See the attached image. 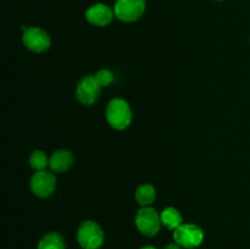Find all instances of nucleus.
<instances>
[{"instance_id":"obj_3","label":"nucleus","mask_w":250,"mask_h":249,"mask_svg":"<svg viewBox=\"0 0 250 249\" xmlns=\"http://www.w3.org/2000/svg\"><path fill=\"white\" fill-rule=\"evenodd\" d=\"M77 239L82 248L98 249L104 242V233L97 222L84 221L78 228Z\"/></svg>"},{"instance_id":"obj_4","label":"nucleus","mask_w":250,"mask_h":249,"mask_svg":"<svg viewBox=\"0 0 250 249\" xmlns=\"http://www.w3.org/2000/svg\"><path fill=\"white\" fill-rule=\"evenodd\" d=\"M173 238L177 244L185 248L193 249L200 246L204 239V232L199 226L193 224H182L173 232Z\"/></svg>"},{"instance_id":"obj_18","label":"nucleus","mask_w":250,"mask_h":249,"mask_svg":"<svg viewBox=\"0 0 250 249\" xmlns=\"http://www.w3.org/2000/svg\"><path fill=\"white\" fill-rule=\"evenodd\" d=\"M216 1H222V0H216Z\"/></svg>"},{"instance_id":"obj_9","label":"nucleus","mask_w":250,"mask_h":249,"mask_svg":"<svg viewBox=\"0 0 250 249\" xmlns=\"http://www.w3.org/2000/svg\"><path fill=\"white\" fill-rule=\"evenodd\" d=\"M115 12L105 4H95L90 6L85 12V19L89 23L95 26H106L114 19Z\"/></svg>"},{"instance_id":"obj_14","label":"nucleus","mask_w":250,"mask_h":249,"mask_svg":"<svg viewBox=\"0 0 250 249\" xmlns=\"http://www.w3.org/2000/svg\"><path fill=\"white\" fill-rule=\"evenodd\" d=\"M49 163H50V159L42 150L33 151L29 156V165L37 171H43L49 165Z\"/></svg>"},{"instance_id":"obj_16","label":"nucleus","mask_w":250,"mask_h":249,"mask_svg":"<svg viewBox=\"0 0 250 249\" xmlns=\"http://www.w3.org/2000/svg\"><path fill=\"white\" fill-rule=\"evenodd\" d=\"M165 249H182V248H181L180 244H177V243H171V244H168V246L166 247Z\"/></svg>"},{"instance_id":"obj_13","label":"nucleus","mask_w":250,"mask_h":249,"mask_svg":"<svg viewBox=\"0 0 250 249\" xmlns=\"http://www.w3.org/2000/svg\"><path fill=\"white\" fill-rule=\"evenodd\" d=\"M38 249H65V242L60 234L51 232L39 241Z\"/></svg>"},{"instance_id":"obj_11","label":"nucleus","mask_w":250,"mask_h":249,"mask_svg":"<svg viewBox=\"0 0 250 249\" xmlns=\"http://www.w3.org/2000/svg\"><path fill=\"white\" fill-rule=\"evenodd\" d=\"M160 216L163 225H165L168 229L175 231L177 227L182 225V215L176 208H166V209L163 210Z\"/></svg>"},{"instance_id":"obj_1","label":"nucleus","mask_w":250,"mask_h":249,"mask_svg":"<svg viewBox=\"0 0 250 249\" xmlns=\"http://www.w3.org/2000/svg\"><path fill=\"white\" fill-rule=\"evenodd\" d=\"M106 120L112 128L119 131L127 128L132 121V111L128 103L121 98L110 100L106 106Z\"/></svg>"},{"instance_id":"obj_10","label":"nucleus","mask_w":250,"mask_h":249,"mask_svg":"<svg viewBox=\"0 0 250 249\" xmlns=\"http://www.w3.org/2000/svg\"><path fill=\"white\" fill-rule=\"evenodd\" d=\"M73 164V156L71 154V151L65 150V149H60V150H56L55 153L51 155L50 163H49V166H50L51 170L54 172H65L68 168L72 166Z\"/></svg>"},{"instance_id":"obj_17","label":"nucleus","mask_w":250,"mask_h":249,"mask_svg":"<svg viewBox=\"0 0 250 249\" xmlns=\"http://www.w3.org/2000/svg\"><path fill=\"white\" fill-rule=\"evenodd\" d=\"M141 249H155V248H154V247H150V246H146V247H143V248H141Z\"/></svg>"},{"instance_id":"obj_7","label":"nucleus","mask_w":250,"mask_h":249,"mask_svg":"<svg viewBox=\"0 0 250 249\" xmlns=\"http://www.w3.org/2000/svg\"><path fill=\"white\" fill-rule=\"evenodd\" d=\"M31 189L37 197L48 198L54 193L56 187V178L48 171H37L31 178Z\"/></svg>"},{"instance_id":"obj_8","label":"nucleus","mask_w":250,"mask_h":249,"mask_svg":"<svg viewBox=\"0 0 250 249\" xmlns=\"http://www.w3.org/2000/svg\"><path fill=\"white\" fill-rule=\"evenodd\" d=\"M102 87L94 76H84L76 88V97L83 105H93L97 102Z\"/></svg>"},{"instance_id":"obj_6","label":"nucleus","mask_w":250,"mask_h":249,"mask_svg":"<svg viewBox=\"0 0 250 249\" xmlns=\"http://www.w3.org/2000/svg\"><path fill=\"white\" fill-rule=\"evenodd\" d=\"M22 39H23V44L26 45V48L33 53H43L50 48L51 44L49 34L39 27L27 28Z\"/></svg>"},{"instance_id":"obj_2","label":"nucleus","mask_w":250,"mask_h":249,"mask_svg":"<svg viewBox=\"0 0 250 249\" xmlns=\"http://www.w3.org/2000/svg\"><path fill=\"white\" fill-rule=\"evenodd\" d=\"M161 216L154 208L143 207L138 210L136 216V225L139 232L144 236L153 237L160 231Z\"/></svg>"},{"instance_id":"obj_5","label":"nucleus","mask_w":250,"mask_h":249,"mask_svg":"<svg viewBox=\"0 0 250 249\" xmlns=\"http://www.w3.org/2000/svg\"><path fill=\"white\" fill-rule=\"evenodd\" d=\"M146 11V0H117L115 16L122 22H133L141 19Z\"/></svg>"},{"instance_id":"obj_12","label":"nucleus","mask_w":250,"mask_h":249,"mask_svg":"<svg viewBox=\"0 0 250 249\" xmlns=\"http://www.w3.org/2000/svg\"><path fill=\"white\" fill-rule=\"evenodd\" d=\"M156 198V190L151 185H142L136 190V199L143 207L153 204Z\"/></svg>"},{"instance_id":"obj_15","label":"nucleus","mask_w":250,"mask_h":249,"mask_svg":"<svg viewBox=\"0 0 250 249\" xmlns=\"http://www.w3.org/2000/svg\"><path fill=\"white\" fill-rule=\"evenodd\" d=\"M94 77H95V80H97V82L99 83V85L102 88L107 87V85L111 84L112 81H114V75H112L111 71L105 70V68L98 71L97 75H95Z\"/></svg>"}]
</instances>
